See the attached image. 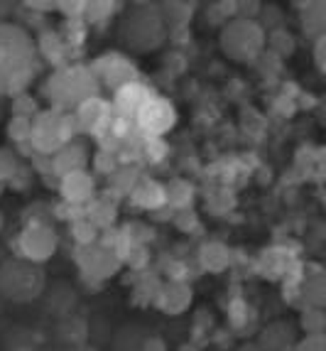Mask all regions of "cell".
Segmentation results:
<instances>
[{
    "instance_id": "cell-1",
    "label": "cell",
    "mask_w": 326,
    "mask_h": 351,
    "mask_svg": "<svg viewBox=\"0 0 326 351\" xmlns=\"http://www.w3.org/2000/svg\"><path fill=\"white\" fill-rule=\"evenodd\" d=\"M37 47L23 27L0 23V94H18L35 79Z\"/></svg>"
},
{
    "instance_id": "cell-2",
    "label": "cell",
    "mask_w": 326,
    "mask_h": 351,
    "mask_svg": "<svg viewBox=\"0 0 326 351\" xmlns=\"http://www.w3.org/2000/svg\"><path fill=\"white\" fill-rule=\"evenodd\" d=\"M99 91L101 84L88 66H66V69H59L54 76H49V82H47L49 101L59 111L76 108L82 101L99 96Z\"/></svg>"
},
{
    "instance_id": "cell-3",
    "label": "cell",
    "mask_w": 326,
    "mask_h": 351,
    "mask_svg": "<svg viewBox=\"0 0 326 351\" xmlns=\"http://www.w3.org/2000/svg\"><path fill=\"white\" fill-rule=\"evenodd\" d=\"M164 18L162 12H158V5H133L125 23H123V42L135 52H147L155 49L160 42L164 40Z\"/></svg>"
},
{
    "instance_id": "cell-4",
    "label": "cell",
    "mask_w": 326,
    "mask_h": 351,
    "mask_svg": "<svg viewBox=\"0 0 326 351\" xmlns=\"http://www.w3.org/2000/svg\"><path fill=\"white\" fill-rule=\"evenodd\" d=\"M221 49L236 62H253L265 49V27L255 20L236 15L221 29Z\"/></svg>"
},
{
    "instance_id": "cell-5",
    "label": "cell",
    "mask_w": 326,
    "mask_h": 351,
    "mask_svg": "<svg viewBox=\"0 0 326 351\" xmlns=\"http://www.w3.org/2000/svg\"><path fill=\"white\" fill-rule=\"evenodd\" d=\"M45 290V273L32 261H8L0 268V295L12 302H29Z\"/></svg>"
},
{
    "instance_id": "cell-6",
    "label": "cell",
    "mask_w": 326,
    "mask_h": 351,
    "mask_svg": "<svg viewBox=\"0 0 326 351\" xmlns=\"http://www.w3.org/2000/svg\"><path fill=\"white\" fill-rule=\"evenodd\" d=\"M76 130H79V125H76L71 113L52 108V111L37 113L32 118L27 141L32 143L37 152H57L69 143V138Z\"/></svg>"
},
{
    "instance_id": "cell-7",
    "label": "cell",
    "mask_w": 326,
    "mask_h": 351,
    "mask_svg": "<svg viewBox=\"0 0 326 351\" xmlns=\"http://www.w3.org/2000/svg\"><path fill=\"white\" fill-rule=\"evenodd\" d=\"M133 123L140 135H145L147 141H152V138L164 135L172 125L177 123V108L169 99H162V96L155 94L138 111Z\"/></svg>"
},
{
    "instance_id": "cell-8",
    "label": "cell",
    "mask_w": 326,
    "mask_h": 351,
    "mask_svg": "<svg viewBox=\"0 0 326 351\" xmlns=\"http://www.w3.org/2000/svg\"><path fill=\"white\" fill-rule=\"evenodd\" d=\"M88 69L93 71V76L99 79V84H103V86L113 88V91H118V88L128 86V84L133 82H140V71L138 66L130 62L125 54L121 52H108V54H101L96 62H93Z\"/></svg>"
},
{
    "instance_id": "cell-9",
    "label": "cell",
    "mask_w": 326,
    "mask_h": 351,
    "mask_svg": "<svg viewBox=\"0 0 326 351\" xmlns=\"http://www.w3.org/2000/svg\"><path fill=\"white\" fill-rule=\"evenodd\" d=\"M18 251L25 261L32 263H42L57 251V234L52 226H47L42 221H32L18 239Z\"/></svg>"
},
{
    "instance_id": "cell-10",
    "label": "cell",
    "mask_w": 326,
    "mask_h": 351,
    "mask_svg": "<svg viewBox=\"0 0 326 351\" xmlns=\"http://www.w3.org/2000/svg\"><path fill=\"white\" fill-rule=\"evenodd\" d=\"M111 104L101 96H91V99L82 101L76 106L74 121L79 125V130H86V133L93 135H103L108 130V123H111Z\"/></svg>"
},
{
    "instance_id": "cell-11",
    "label": "cell",
    "mask_w": 326,
    "mask_h": 351,
    "mask_svg": "<svg viewBox=\"0 0 326 351\" xmlns=\"http://www.w3.org/2000/svg\"><path fill=\"white\" fill-rule=\"evenodd\" d=\"M152 96H155V91H152L150 86H145L142 82H133V84H128V86L118 88L116 96H113V101H111L113 116L133 123L135 116H138V111L152 99Z\"/></svg>"
},
{
    "instance_id": "cell-12",
    "label": "cell",
    "mask_w": 326,
    "mask_h": 351,
    "mask_svg": "<svg viewBox=\"0 0 326 351\" xmlns=\"http://www.w3.org/2000/svg\"><path fill=\"white\" fill-rule=\"evenodd\" d=\"M86 251L88 253H84V256L79 258V263H82L84 273H88L91 278H108V276H113L118 270V265H121L116 251H111V248L86 246Z\"/></svg>"
},
{
    "instance_id": "cell-13",
    "label": "cell",
    "mask_w": 326,
    "mask_h": 351,
    "mask_svg": "<svg viewBox=\"0 0 326 351\" xmlns=\"http://www.w3.org/2000/svg\"><path fill=\"white\" fill-rule=\"evenodd\" d=\"M62 194L71 204H86L96 194V182H93V177L86 170L71 172V175L62 177Z\"/></svg>"
},
{
    "instance_id": "cell-14",
    "label": "cell",
    "mask_w": 326,
    "mask_h": 351,
    "mask_svg": "<svg viewBox=\"0 0 326 351\" xmlns=\"http://www.w3.org/2000/svg\"><path fill=\"white\" fill-rule=\"evenodd\" d=\"M189 302H192V287L181 280H172L158 295V304L164 315H179L189 307Z\"/></svg>"
},
{
    "instance_id": "cell-15",
    "label": "cell",
    "mask_w": 326,
    "mask_h": 351,
    "mask_svg": "<svg viewBox=\"0 0 326 351\" xmlns=\"http://www.w3.org/2000/svg\"><path fill=\"white\" fill-rule=\"evenodd\" d=\"M88 162V155L82 145H76V143H66L62 150H57L52 160V170L57 172L59 177H66L71 172H82Z\"/></svg>"
},
{
    "instance_id": "cell-16",
    "label": "cell",
    "mask_w": 326,
    "mask_h": 351,
    "mask_svg": "<svg viewBox=\"0 0 326 351\" xmlns=\"http://www.w3.org/2000/svg\"><path fill=\"white\" fill-rule=\"evenodd\" d=\"M130 199L142 209H160L162 204H167V194L162 184H158L155 180H140L130 189Z\"/></svg>"
},
{
    "instance_id": "cell-17",
    "label": "cell",
    "mask_w": 326,
    "mask_h": 351,
    "mask_svg": "<svg viewBox=\"0 0 326 351\" xmlns=\"http://www.w3.org/2000/svg\"><path fill=\"white\" fill-rule=\"evenodd\" d=\"M297 8H304V29H307L309 35L314 37H321L326 35V20H324V12H326V5L324 3H297Z\"/></svg>"
},
{
    "instance_id": "cell-18",
    "label": "cell",
    "mask_w": 326,
    "mask_h": 351,
    "mask_svg": "<svg viewBox=\"0 0 326 351\" xmlns=\"http://www.w3.org/2000/svg\"><path fill=\"white\" fill-rule=\"evenodd\" d=\"M302 290H304L302 298L309 307H321V304H324V276H321V273L309 276Z\"/></svg>"
},
{
    "instance_id": "cell-19",
    "label": "cell",
    "mask_w": 326,
    "mask_h": 351,
    "mask_svg": "<svg viewBox=\"0 0 326 351\" xmlns=\"http://www.w3.org/2000/svg\"><path fill=\"white\" fill-rule=\"evenodd\" d=\"M162 10L164 23L169 25H186L194 15V5H189V3H164Z\"/></svg>"
},
{
    "instance_id": "cell-20",
    "label": "cell",
    "mask_w": 326,
    "mask_h": 351,
    "mask_svg": "<svg viewBox=\"0 0 326 351\" xmlns=\"http://www.w3.org/2000/svg\"><path fill=\"white\" fill-rule=\"evenodd\" d=\"M265 45H270L273 52H277L279 57H287V54L294 52V40H292V35L285 27L273 29V35L265 37Z\"/></svg>"
},
{
    "instance_id": "cell-21",
    "label": "cell",
    "mask_w": 326,
    "mask_h": 351,
    "mask_svg": "<svg viewBox=\"0 0 326 351\" xmlns=\"http://www.w3.org/2000/svg\"><path fill=\"white\" fill-rule=\"evenodd\" d=\"M118 10V3H84V15L88 23H101L108 20Z\"/></svg>"
},
{
    "instance_id": "cell-22",
    "label": "cell",
    "mask_w": 326,
    "mask_h": 351,
    "mask_svg": "<svg viewBox=\"0 0 326 351\" xmlns=\"http://www.w3.org/2000/svg\"><path fill=\"white\" fill-rule=\"evenodd\" d=\"M201 258H204L206 268L221 270L223 265L228 263V251L221 246V243H211V246H204V251H201Z\"/></svg>"
},
{
    "instance_id": "cell-23",
    "label": "cell",
    "mask_w": 326,
    "mask_h": 351,
    "mask_svg": "<svg viewBox=\"0 0 326 351\" xmlns=\"http://www.w3.org/2000/svg\"><path fill=\"white\" fill-rule=\"evenodd\" d=\"M324 312H321V307H307L302 315V327L307 334H324Z\"/></svg>"
},
{
    "instance_id": "cell-24",
    "label": "cell",
    "mask_w": 326,
    "mask_h": 351,
    "mask_svg": "<svg viewBox=\"0 0 326 351\" xmlns=\"http://www.w3.org/2000/svg\"><path fill=\"white\" fill-rule=\"evenodd\" d=\"M96 223L91 219H82V221H74V231H76V239L82 246H91L93 239H96Z\"/></svg>"
},
{
    "instance_id": "cell-25",
    "label": "cell",
    "mask_w": 326,
    "mask_h": 351,
    "mask_svg": "<svg viewBox=\"0 0 326 351\" xmlns=\"http://www.w3.org/2000/svg\"><path fill=\"white\" fill-rule=\"evenodd\" d=\"M29 125H32V118H20L15 116L10 121V135L15 138V141H27L29 138Z\"/></svg>"
},
{
    "instance_id": "cell-26",
    "label": "cell",
    "mask_w": 326,
    "mask_h": 351,
    "mask_svg": "<svg viewBox=\"0 0 326 351\" xmlns=\"http://www.w3.org/2000/svg\"><path fill=\"white\" fill-rule=\"evenodd\" d=\"M297 351H326V337L324 334H307L297 344Z\"/></svg>"
},
{
    "instance_id": "cell-27",
    "label": "cell",
    "mask_w": 326,
    "mask_h": 351,
    "mask_svg": "<svg viewBox=\"0 0 326 351\" xmlns=\"http://www.w3.org/2000/svg\"><path fill=\"white\" fill-rule=\"evenodd\" d=\"M15 172V160L8 150H0V180H8Z\"/></svg>"
},
{
    "instance_id": "cell-28",
    "label": "cell",
    "mask_w": 326,
    "mask_h": 351,
    "mask_svg": "<svg viewBox=\"0 0 326 351\" xmlns=\"http://www.w3.org/2000/svg\"><path fill=\"white\" fill-rule=\"evenodd\" d=\"M57 10H62L66 18H82L84 3H57Z\"/></svg>"
},
{
    "instance_id": "cell-29",
    "label": "cell",
    "mask_w": 326,
    "mask_h": 351,
    "mask_svg": "<svg viewBox=\"0 0 326 351\" xmlns=\"http://www.w3.org/2000/svg\"><path fill=\"white\" fill-rule=\"evenodd\" d=\"M324 52H326V35L316 37L314 40V62L316 66H319V71H324Z\"/></svg>"
}]
</instances>
